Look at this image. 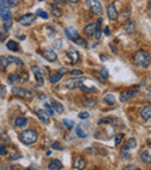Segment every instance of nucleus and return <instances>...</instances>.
<instances>
[{
    "mask_svg": "<svg viewBox=\"0 0 151 170\" xmlns=\"http://www.w3.org/2000/svg\"><path fill=\"white\" fill-rule=\"evenodd\" d=\"M7 33L8 32H6L2 27H0V42H4L7 39Z\"/></svg>",
    "mask_w": 151,
    "mask_h": 170,
    "instance_id": "nucleus-37",
    "label": "nucleus"
},
{
    "mask_svg": "<svg viewBox=\"0 0 151 170\" xmlns=\"http://www.w3.org/2000/svg\"><path fill=\"white\" fill-rule=\"evenodd\" d=\"M78 117L80 118V119H87V118L90 117V114H88L87 112H81V113H79Z\"/></svg>",
    "mask_w": 151,
    "mask_h": 170,
    "instance_id": "nucleus-48",
    "label": "nucleus"
},
{
    "mask_svg": "<svg viewBox=\"0 0 151 170\" xmlns=\"http://www.w3.org/2000/svg\"><path fill=\"white\" fill-rule=\"evenodd\" d=\"M27 123H28V120L26 118L19 117L15 119V126L17 127H24V126H27Z\"/></svg>",
    "mask_w": 151,
    "mask_h": 170,
    "instance_id": "nucleus-25",
    "label": "nucleus"
},
{
    "mask_svg": "<svg viewBox=\"0 0 151 170\" xmlns=\"http://www.w3.org/2000/svg\"><path fill=\"white\" fill-rule=\"evenodd\" d=\"M27 170H39L36 167H29V168H27Z\"/></svg>",
    "mask_w": 151,
    "mask_h": 170,
    "instance_id": "nucleus-53",
    "label": "nucleus"
},
{
    "mask_svg": "<svg viewBox=\"0 0 151 170\" xmlns=\"http://www.w3.org/2000/svg\"><path fill=\"white\" fill-rule=\"evenodd\" d=\"M39 1H44V0H39Z\"/></svg>",
    "mask_w": 151,
    "mask_h": 170,
    "instance_id": "nucleus-56",
    "label": "nucleus"
},
{
    "mask_svg": "<svg viewBox=\"0 0 151 170\" xmlns=\"http://www.w3.org/2000/svg\"><path fill=\"white\" fill-rule=\"evenodd\" d=\"M83 74H84V72H83L81 70H72L71 71V75H72V76H83Z\"/></svg>",
    "mask_w": 151,
    "mask_h": 170,
    "instance_id": "nucleus-47",
    "label": "nucleus"
},
{
    "mask_svg": "<svg viewBox=\"0 0 151 170\" xmlns=\"http://www.w3.org/2000/svg\"><path fill=\"white\" fill-rule=\"evenodd\" d=\"M80 83H81L80 78H77V79H69V81L66 82V85H70V88L73 89V88H76V86H78Z\"/></svg>",
    "mask_w": 151,
    "mask_h": 170,
    "instance_id": "nucleus-30",
    "label": "nucleus"
},
{
    "mask_svg": "<svg viewBox=\"0 0 151 170\" xmlns=\"http://www.w3.org/2000/svg\"><path fill=\"white\" fill-rule=\"evenodd\" d=\"M50 105L52 106V108H53V111L57 112V113H63L64 112V107L63 105L59 103V101H57V100H51V104Z\"/></svg>",
    "mask_w": 151,
    "mask_h": 170,
    "instance_id": "nucleus-20",
    "label": "nucleus"
},
{
    "mask_svg": "<svg viewBox=\"0 0 151 170\" xmlns=\"http://www.w3.org/2000/svg\"><path fill=\"white\" fill-rule=\"evenodd\" d=\"M104 101L105 104H107V105H114L115 104V97H114V94H112V93H108V94H106L104 97Z\"/></svg>",
    "mask_w": 151,
    "mask_h": 170,
    "instance_id": "nucleus-22",
    "label": "nucleus"
},
{
    "mask_svg": "<svg viewBox=\"0 0 151 170\" xmlns=\"http://www.w3.org/2000/svg\"><path fill=\"white\" fill-rule=\"evenodd\" d=\"M43 56H44V59H46V61H49V62H55V61L57 59V54L55 53L52 49H46L44 53H43Z\"/></svg>",
    "mask_w": 151,
    "mask_h": 170,
    "instance_id": "nucleus-14",
    "label": "nucleus"
},
{
    "mask_svg": "<svg viewBox=\"0 0 151 170\" xmlns=\"http://www.w3.org/2000/svg\"><path fill=\"white\" fill-rule=\"evenodd\" d=\"M51 8H52V14L55 15V17H57V18H59V17H62V14H63V12H62V9L59 8V7L56 5V4H52L51 5Z\"/></svg>",
    "mask_w": 151,
    "mask_h": 170,
    "instance_id": "nucleus-28",
    "label": "nucleus"
},
{
    "mask_svg": "<svg viewBox=\"0 0 151 170\" xmlns=\"http://www.w3.org/2000/svg\"><path fill=\"white\" fill-rule=\"evenodd\" d=\"M17 82H21V78H20L19 75H13V74H11L8 76V83L9 84H15Z\"/></svg>",
    "mask_w": 151,
    "mask_h": 170,
    "instance_id": "nucleus-31",
    "label": "nucleus"
},
{
    "mask_svg": "<svg viewBox=\"0 0 151 170\" xmlns=\"http://www.w3.org/2000/svg\"><path fill=\"white\" fill-rule=\"evenodd\" d=\"M20 140L24 145H33L37 140V133L33 129H26L20 134Z\"/></svg>",
    "mask_w": 151,
    "mask_h": 170,
    "instance_id": "nucleus-2",
    "label": "nucleus"
},
{
    "mask_svg": "<svg viewBox=\"0 0 151 170\" xmlns=\"http://www.w3.org/2000/svg\"><path fill=\"white\" fill-rule=\"evenodd\" d=\"M97 103L95 99H91V100H84V105L85 106H93Z\"/></svg>",
    "mask_w": 151,
    "mask_h": 170,
    "instance_id": "nucleus-45",
    "label": "nucleus"
},
{
    "mask_svg": "<svg viewBox=\"0 0 151 170\" xmlns=\"http://www.w3.org/2000/svg\"><path fill=\"white\" fill-rule=\"evenodd\" d=\"M65 54H66V57L70 59V63H71V64H76V63L79 61V54H78V51H77L76 49H73V48H69V49L65 51Z\"/></svg>",
    "mask_w": 151,
    "mask_h": 170,
    "instance_id": "nucleus-6",
    "label": "nucleus"
},
{
    "mask_svg": "<svg viewBox=\"0 0 151 170\" xmlns=\"http://www.w3.org/2000/svg\"><path fill=\"white\" fill-rule=\"evenodd\" d=\"M19 0H0V8H12L17 6Z\"/></svg>",
    "mask_w": 151,
    "mask_h": 170,
    "instance_id": "nucleus-13",
    "label": "nucleus"
},
{
    "mask_svg": "<svg viewBox=\"0 0 151 170\" xmlns=\"http://www.w3.org/2000/svg\"><path fill=\"white\" fill-rule=\"evenodd\" d=\"M7 59H8V61H9L11 63H15V64H17V65L24 64L21 59H19L17 57H14V56H7Z\"/></svg>",
    "mask_w": 151,
    "mask_h": 170,
    "instance_id": "nucleus-32",
    "label": "nucleus"
},
{
    "mask_svg": "<svg viewBox=\"0 0 151 170\" xmlns=\"http://www.w3.org/2000/svg\"><path fill=\"white\" fill-rule=\"evenodd\" d=\"M135 29H136V24L134 21H128V22H126V25H124V30L127 33L131 34V33L135 32Z\"/></svg>",
    "mask_w": 151,
    "mask_h": 170,
    "instance_id": "nucleus-23",
    "label": "nucleus"
},
{
    "mask_svg": "<svg viewBox=\"0 0 151 170\" xmlns=\"http://www.w3.org/2000/svg\"><path fill=\"white\" fill-rule=\"evenodd\" d=\"M65 35L68 36V39H70L71 41H75L76 39L79 37V33H78L77 29L73 28V27H68V28L65 29Z\"/></svg>",
    "mask_w": 151,
    "mask_h": 170,
    "instance_id": "nucleus-12",
    "label": "nucleus"
},
{
    "mask_svg": "<svg viewBox=\"0 0 151 170\" xmlns=\"http://www.w3.org/2000/svg\"><path fill=\"white\" fill-rule=\"evenodd\" d=\"M35 112H36L37 117H39V119H40L42 123H44L46 125H48V123H50V119H49V114L46 113L44 108H36V110H35Z\"/></svg>",
    "mask_w": 151,
    "mask_h": 170,
    "instance_id": "nucleus-10",
    "label": "nucleus"
},
{
    "mask_svg": "<svg viewBox=\"0 0 151 170\" xmlns=\"http://www.w3.org/2000/svg\"><path fill=\"white\" fill-rule=\"evenodd\" d=\"M76 133H77V135H78L79 138H86V135L83 133V129H81L80 126H77V127H76Z\"/></svg>",
    "mask_w": 151,
    "mask_h": 170,
    "instance_id": "nucleus-40",
    "label": "nucleus"
},
{
    "mask_svg": "<svg viewBox=\"0 0 151 170\" xmlns=\"http://www.w3.org/2000/svg\"><path fill=\"white\" fill-rule=\"evenodd\" d=\"M7 48H8L9 50H12V51H17V50H19V44H17L15 41L11 40V41L7 42Z\"/></svg>",
    "mask_w": 151,
    "mask_h": 170,
    "instance_id": "nucleus-29",
    "label": "nucleus"
},
{
    "mask_svg": "<svg viewBox=\"0 0 151 170\" xmlns=\"http://www.w3.org/2000/svg\"><path fill=\"white\" fill-rule=\"evenodd\" d=\"M51 148L53 150H63L64 147L62 146V143L59 141H55L53 143H51Z\"/></svg>",
    "mask_w": 151,
    "mask_h": 170,
    "instance_id": "nucleus-33",
    "label": "nucleus"
},
{
    "mask_svg": "<svg viewBox=\"0 0 151 170\" xmlns=\"http://www.w3.org/2000/svg\"><path fill=\"white\" fill-rule=\"evenodd\" d=\"M9 65H11V62L8 61L7 56H1L0 57V71L1 72H5Z\"/></svg>",
    "mask_w": 151,
    "mask_h": 170,
    "instance_id": "nucleus-18",
    "label": "nucleus"
},
{
    "mask_svg": "<svg viewBox=\"0 0 151 170\" xmlns=\"http://www.w3.org/2000/svg\"><path fill=\"white\" fill-rule=\"evenodd\" d=\"M35 19H36V15L33 14V13H28V14H24L21 18H19V24L23 26V27H28L30 25H33L35 22Z\"/></svg>",
    "mask_w": 151,
    "mask_h": 170,
    "instance_id": "nucleus-5",
    "label": "nucleus"
},
{
    "mask_svg": "<svg viewBox=\"0 0 151 170\" xmlns=\"http://www.w3.org/2000/svg\"><path fill=\"white\" fill-rule=\"evenodd\" d=\"M85 167H86V161H85V158L80 156V155H78V156H76L75 160H73V168L77 170H84L85 169Z\"/></svg>",
    "mask_w": 151,
    "mask_h": 170,
    "instance_id": "nucleus-9",
    "label": "nucleus"
},
{
    "mask_svg": "<svg viewBox=\"0 0 151 170\" xmlns=\"http://www.w3.org/2000/svg\"><path fill=\"white\" fill-rule=\"evenodd\" d=\"M7 148H6L5 146H1V145H0V155H1V156H5V155H7Z\"/></svg>",
    "mask_w": 151,
    "mask_h": 170,
    "instance_id": "nucleus-46",
    "label": "nucleus"
},
{
    "mask_svg": "<svg viewBox=\"0 0 151 170\" xmlns=\"http://www.w3.org/2000/svg\"><path fill=\"white\" fill-rule=\"evenodd\" d=\"M62 74H59L58 71H56V72H53L51 76H50V83H52V84H56V83H58L61 79H62Z\"/></svg>",
    "mask_w": 151,
    "mask_h": 170,
    "instance_id": "nucleus-26",
    "label": "nucleus"
},
{
    "mask_svg": "<svg viewBox=\"0 0 151 170\" xmlns=\"http://www.w3.org/2000/svg\"><path fill=\"white\" fill-rule=\"evenodd\" d=\"M62 46H63V41L61 39H58V40H56V41L53 42V47L57 48V49H61Z\"/></svg>",
    "mask_w": 151,
    "mask_h": 170,
    "instance_id": "nucleus-43",
    "label": "nucleus"
},
{
    "mask_svg": "<svg viewBox=\"0 0 151 170\" xmlns=\"http://www.w3.org/2000/svg\"><path fill=\"white\" fill-rule=\"evenodd\" d=\"M138 93H139L138 90H128V91H124V92H122L120 94V100H121V103H126L129 99L134 98L135 96H137Z\"/></svg>",
    "mask_w": 151,
    "mask_h": 170,
    "instance_id": "nucleus-7",
    "label": "nucleus"
},
{
    "mask_svg": "<svg viewBox=\"0 0 151 170\" xmlns=\"http://www.w3.org/2000/svg\"><path fill=\"white\" fill-rule=\"evenodd\" d=\"M0 18L2 19L5 22L9 21L12 19V13L8 8H0Z\"/></svg>",
    "mask_w": 151,
    "mask_h": 170,
    "instance_id": "nucleus-17",
    "label": "nucleus"
},
{
    "mask_svg": "<svg viewBox=\"0 0 151 170\" xmlns=\"http://www.w3.org/2000/svg\"><path fill=\"white\" fill-rule=\"evenodd\" d=\"M73 42H76V43H77L78 46H83V47H84V48H87V47H88V44H87V42L85 41L84 39H81L80 36H79L78 39H76V40H75V41H73Z\"/></svg>",
    "mask_w": 151,
    "mask_h": 170,
    "instance_id": "nucleus-35",
    "label": "nucleus"
},
{
    "mask_svg": "<svg viewBox=\"0 0 151 170\" xmlns=\"http://www.w3.org/2000/svg\"><path fill=\"white\" fill-rule=\"evenodd\" d=\"M62 162L59 161V160H51L50 162H49V164H48V169L49 170H59L62 169Z\"/></svg>",
    "mask_w": 151,
    "mask_h": 170,
    "instance_id": "nucleus-16",
    "label": "nucleus"
},
{
    "mask_svg": "<svg viewBox=\"0 0 151 170\" xmlns=\"http://www.w3.org/2000/svg\"><path fill=\"white\" fill-rule=\"evenodd\" d=\"M110 47H112V50H113V51H114V53L116 54V49H115V47H114L113 44H110Z\"/></svg>",
    "mask_w": 151,
    "mask_h": 170,
    "instance_id": "nucleus-54",
    "label": "nucleus"
},
{
    "mask_svg": "<svg viewBox=\"0 0 151 170\" xmlns=\"http://www.w3.org/2000/svg\"><path fill=\"white\" fill-rule=\"evenodd\" d=\"M12 93L14 94V96H17V97H20V98H23V99H31V97H33V94L30 91L28 90H26V89L23 88H14L12 89Z\"/></svg>",
    "mask_w": 151,
    "mask_h": 170,
    "instance_id": "nucleus-4",
    "label": "nucleus"
},
{
    "mask_svg": "<svg viewBox=\"0 0 151 170\" xmlns=\"http://www.w3.org/2000/svg\"><path fill=\"white\" fill-rule=\"evenodd\" d=\"M64 126H66L69 129H72L75 127V121L73 120H69V119H63Z\"/></svg>",
    "mask_w": 151,
    "mask_h": 170,
    "instance_id": "nucleus-34",
    "label": "nucleus"
},
{
    "mask_svg": "<svg viewBox=\"0 0 151 170\" xmlns=\"http://www.w3.org/2000/svg\"><path fill=\"white\" fill-rule=\"evenodd\" d=\"M112 120H113V119H112V118H102V119H100V120H99V125H101V123H110V121H112Z\"/></svg>",
    "mask_w": 151,
    "mask_h": 170,
    "instance_id": "nucleus-44",
    "label": "nucleus"
},
{
    "mask_svg": "<svg viewBox=\"0 0 151 170\" xmlns=\"http://www.w3.org/2000/svg\"><path fill=\"white\" fill-rule=\"evenodd\" d=\"M134 61L141 68H148L150 64V54L145 50H138L134 55Z\"/></svg>",
    "mask_w": 151,
    "mask_h": 170,
    "instance_id": "nucleus-1",
    "label": "nucleus"
},
{
    "mask_svg": "<svg viewBox=\"0 0 151 170\" xmlns=\"http://www.w3.org/2000/svg\"><path fill=\"white\" fill-rule=\"evenodd\" d=\"M94 29H95V24H88L84 28V34L88 37H91V36L94 35Z\"/></svg>",
    "mask_w": 151,
    "mask_h": 170,
    "instance_id": "nucleus-19",
    "label": "nucleus"
},
{
    "mask_svg": "<svg viewBox=\"0 0 151 170\" xmlns=\"http://www.w3.org/2000/svg\"><path fill=\"white\" fill-rule=\"evenodd\" d=\"M44 110H46V112L49 115H53V114H55V111H53V108H52V106L50 105V104L44 103Z\"/></svg>",
    "mask_w": 151,
    "mask_h": 170,
    "instance_id": "nucleus-36",
    "label": "nucleus"
},
{
    "mask_svg": "<svg viewBox=\"0 0 151 170\" xmlns=\"http://www.w3.org/2000/svg\"><path fill=\"white\" fill-rule=\"evenodd\" d=\"M122 170H136V167H135L134 164H129L127 167H124Z\"/></svg>",
    "mask_w": 151,
    "mask_h": 170,
    "instance_id": "nucleus-49",
    "label": "nucleus"
},
{
    "mask_svg": "<svg viewBox=\"0 0 151 170\" xmlns=\"http://www.w3.org/2000/svg\"><path fill=\"white\" fill-rule=\"evenodd\" d=\"M136 146H137V141L135 140L134 138H131V139H129V140L126 142V146H124V148H123V150L130 149V148H135Z\"/></svg>",
    "mask_w": 151,
    "mask_h": 170,
    "instance_id": "nucleus-27",
    "label": "nucleus"
},
{
    "mask_svg": "<svg viewBox=\"0 0 151 170\" xmlns=\"http://www.w3.org/2000/svg\"><path fill=\"white\" fill-rule=\"evenodd\" d=\"M107 15H108V18H109L110 20H116L117 17H119L114 2H112V4L108 5V7H107Z\"/></svg>",
    "mask_w": 151,
    "mask_h": 170,
    "instance_id": "nucleus-11",
    "label": "nucleus"
},
{
    "mask_svg": "<svg viewBox=\"0 0 151 170\" xmlns=\"http://www.w3.org/2000/svg\"><path fill=\"white\" fill-rule=\"evenodd\" d=\"M53 1H55V2H57V4H59V2H63L64 0H53Z\"/></svg>",
    "mask_w": 151,
    "mask_h": 170,
    "instance_id": "nucleus-55",
    "label": "nucleus"
},
{
    "mask_svg": "<svg viewBox=\"0 0 151 170\" xmlns=\"http://www.w3.org/2000/svg\"><path fill=\"white\" fill-rule=\"evenodd\" d=\"M141 117H142V119L145 120V121L150 120V118H151V106L150 105L144 106V107L141 110Z\"/></svg>",
    "mask_w": 151,
    "mask_h": 170,
    "instance_id": "nucleus-15",
    "label": "nucleus"
},
{
    "mask_svg": "<svg viewBox=\"0 0 151 170\" xmlns=\"http://www.w3.org/2000/svg\"><path fill=\"white\" fill-rule=\"evenodd\" d=\"M101 24H102V19L99 18L95 22V29H94V36L97 39H100L101 36Z\"/></svg>",
    "mask_w": 151,
    "mask_h": 170,
    "instance_id": "nucleus-21",
    "label": "nucleus"
},
{
    "mask_svg": "<svg viewBox=\"0 0 151 170\" xmlns=\"http://www.w3.org/2000/svg\"><path fill=\"white\" fill-rule=\"evenodd\" d=\"M12 25H13V22H12V20H9V21H7V22H5V24H4L2 28H4L6 32H8V30L12 28Z\"/></svg>",
    "mask_w": 151,
    "mask_h": 170,
    "instance_id": "nucleus-41",
    "label": "nucleus"
},
{
    "mask_svg": "<svg viewBox=\"0 0 151 170\" xmlns=\"http://www.w3.org/2000/svg\"><path fill=\"white\" fill-rule=\"evenodd\" d=\"M86 5L94 14H97V15L102 14V6L99 0H86Z\"/></svg>",
    "mask_w": 151,
    "mask_h": 170,
    "instance_id": "nucleus-3",
    "label": "nucleus"
},
{
    "mask_svg": "<svg viewBox=\"0 0 151 170\" xmlns=\"http://www.w3.org/2000/svg\"><path fill=\"white\" fill-rule=\"evenodd\" d=\"M141 160L144 162V163H150L151 162V153L150 150L148 149V150H144V152L142 153V155H141Z\"/></svg>",
    "mask_w": 151,
    "mask_h": 170,
    "instance_id": "nucleus-24",
    "label": "nucleus"
},
{
    "mask_svg": "<svg viewBox=\"0 0 151 170\" xmlns=\"http://www.w3.org/2000/svg\"><path fill=\"white\" fill-rule=\"evenodd\" d=\"M30 69H31V71L34 72L36 82L39 83L40 85H43V84H44V76H43L42 71L40 70V68H39V66H36V65H31V68H30Z\"/></svg>",
    "mask_w": 151,
    "mask_h": 170,
    "instance_id": "nucleus-8",
    "label": "nucleus"
},
{
    "mask_svg": "<svg viewBox=\"0 0 151 170\" xmlns=\"http://www.w3.org/2000/svg\"><path fill=\"white\" fill-rule=\"evenodd\" d=\"M70 4H73V5H76V4H78V1L79 0H68Z\"/></svg>",
    "mask_w": 151,
    "mask_h": 170,
    "instance_id": "nucleus-52",
    "label": "nucleus"
},
{
    "mask_svg": "<svg viewBox=\"0 0 151 170\" xmlns=\"http://www.w3.org/2000/svg\"><path fill=\"white\" fill-rule=\"evenodd\" d=\"M122 139H123V134H122V133H120V134L116 135V136H115V145H116V146H119V145L121 143Z\"/></svg>",
    "mask_w": 151,
    "mask_h": 170,
    "instance_id": "nucleus-42",
    "label": "nucleus"
},
{
    "mask_svg": "<svg viewBox=\"0 0 151 170\" xmlns=\"http://www.w3.org/2000/svg\"><path fill=\"white\" fill-rule=\"evenodd\" d=\"M105 34H106V35H107V36H109V35H110L109 27H106V28H105Z\"/></svg>",
    "mask_w": 151,
    "mask_h": 170,
    "instance_id": "nucleus-51",
    "label": "nucleus"
},
{
    "mask_svg": "<svg viewBox=\"0 0 151 170\" xmlns=\"http://www.w3.org/2000/svg\"><path fill=\"white\" fill-rule=\"evenodd\" d=\"M100 76H101L102 79H107L108 78V71H107V69L105 66L101 68V70H100Z\"/></svg>",
    "mask_w": 151,
    "mask_h": 170,
    "instance_id": "nucleus-39",
    "label": "nucleus"
},
{
    "mask_svg": "<svg viewBox=\"0 0 151 170\" xmlns=\"http://www.w3.org/2000/svg\"><path fill=\"white\" fill-rule=\"evenodd\" d=\"M35 15H37V17H41L42 19H48V18H49V14H48L46 12H44V11H42V9H37Z\"/></svg>",
    "mask_w": 151,
    "mask_h": 170,
    "instance_id": "nucleus-38",
    "label": "nucleus"
},
{
    "mask_svg": "<svg viewBox=\"0 0 151 170\" xmlns=\"http://www.w3.org/2000/svg\"><path fill=\"white\" fill-rule=\"evenodd\" d=\"M58 72L63 75V74H66V72H68V69H66V68H61V69L58 70Z\"/></svg>",
    "mask_w": 151,
    "mask_h": 170,
    "instance_id": "nucleus-50",
    "label": "nucleus"
}]
</instances>
